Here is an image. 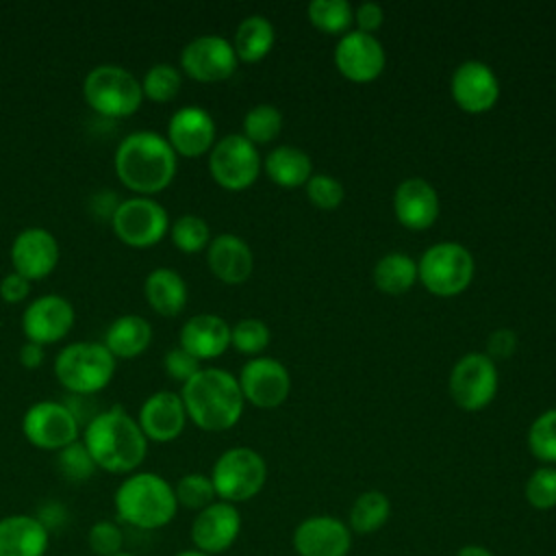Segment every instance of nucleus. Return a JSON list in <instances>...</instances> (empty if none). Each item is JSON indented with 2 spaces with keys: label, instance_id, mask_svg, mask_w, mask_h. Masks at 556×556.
Here are the masks:
<instances>
[{
  "label": "nucleus",
  "instance_id": "nucleus-48",
  "mask_svg": "<svg viewBox=\"0 0 556 556\" xmlns=\"http://www.w3.org/2000/svg\"><path fill=\"white\" fill-rule=\"evenodd\" d=\"M17 358H20V363H22L26 369H37V367H41L43 361H46V350H43V345H39V343L26 341V343L20 348Z\"/></svg>",
  "mask_w": 556,
  "mask_h": 556
},
{
  "label": "nucleus",
  "instance_id": "nucleus-2",
  "mask_svg": "<svg viewBox=\"0 0 556 556\" xmlns=\"http://www.w3.org/2000/svg\"><path fill=\"white\" fill-rule=\"evenodd\" d=\"M113 167L126 189L152 198L174 180L178 154L163 135L154 130H132L117 143Z\"/></svg>",
  "mask_w": 556,
  "mask_h": 556
},
{
  "label": "nucleus",
  "instance_id": "nucleus-20",
  "mask_svg": "<svg viewBox=\"0 0 556 556\" xmlns=\"http://www.w3.org/2000/svg\"><path fill=\"white\" fill-rule=\"evenodd\" d=\"M352 532L345 521L332 515H313L293 530V549L298 556H348Z\"/></svg>",
  "mask_w": 556,
  "mask_h": 556
},
{
  "label": "nucleus",
  "instance_id": "nucleus-21",
  "mask_svg": "<svg viewBox=\"0 0 556 556\" xmlns=\"http://www.w3.org/2000/svg\"><path fill=\"white\" fill-rule=\"evenodd\" d=\"M165 139L178 156H202L215 146V122L202 106H180L167 122Z\"/></svg>",
  "mask_w": 556,
  "mask_h": 556
},
{
  "label": "nucleus",
  "instance_id": "nucleus-19",
  "mask_svg": "<svg viewBox=\"0 0 556 556\" xmlns=\"http://www.w3.org/2000/svg\"><path fill=\"white\" fill-rule=\"evenodd\" d=\"M450 91L460 111L478 115L495 106L500 98V80L486 63L465 61L454 70Z\"/></svg>",
  "mask_w": 556,
  "mask_h": 556
},
{
  "label": "nucleus",
  "instance_id": "nucleus-36",
  "mask_svg": "<svg viewBox=\"0 0 556 556\" xmlns=\"http://www.w3.org/2000/svg\"><path fill=\"white\" fill-rule=\"evenodd\" d=\"M169 237L172 243L185 254H195L211 243V230L206 219L191 213L180 215L174 219V224H169Z\"/></svg>",
  "mask_w": 556,
  "mask_h": 556
},
{
  "label": "nucleus",
  "instance_id": "nucleus-9",
  "mask_svg": "<svg viewBox=\"0 0 556 556\" xmlns=\"http://www.w3.org/2000/svg\"><path fill=\"white\" fill-rule=\"evenodd\" d=\"M115 237L130 248H152L169 230V215L161 202L150 195H130L117 202L111 215Z\"/></svg>",
  "mask_w": 556,
  "mask_h": 556
},
{
  "label": "nucleus",
  "instance_id": "nucleus-38",
  "mask_svg": "<svg viewBox=\"0 0 556 556\" xmlns=\"http://www.w3.org/2000/svg\"><path fill=\"white\" fill-rule=\"evenodd\" d=\"M174 495H176L178 506L195 510V513H200L202 508L213 504L215 497H217L215 489H213V482H211V476H204V473H198V471L185 473L174 484Z\"/></svg>",
  "mask_w": 556,
  "mask_h": 556
},
{
  "label": "nucleus",
  "instance_id": "nucleus-50",
  "mask_svg": "<svg viewBox=\"0 0 556 556\" xmlns=\"http://www.w3.org/2000/svg\"><path fill=\"white\" fill-rule=\"evenodd\" d=\"M174 556H208V554H204V552L191 547V549H182V552H178V554H174Z\"/></svg>",
  "mask_w": 556,
  "mask_h": 556
},
{
  "label": "nucleus",
  "instance_id": "nucleus-43",
  "mask_svg": "<svg viewBox=\"0 0 556 556\" xmlns=\"http://www.w3.org/2000/svg\"><path fill=\"white\" fill-rule=\"evenodd\" d=\"M87 543L96 556H115L124 552V532L117 521L100 519L89 528Z\"/></svg>",
  "mask_w": 556,
  "mask_h": 556
},
{
  "label": "nucleus",
  "instance_id": "nucleus-5",
  "mask_svg": "<svg viewBox=\"0 0 556 556\" xmlns=\"http://www.w3.org/2000/svg\"><path fill=\"white\" fill-rule=\"evenodd\" d=\"M115 374V356L98 341H74L54 358L56 380L74 395H93L109 387Z\"/></svg>",
  "mask_w": 556,
  "mask_h": 556
},
{
  "label": "nucleus",
  "instance_id": "nucleus-1",
  "mask_svg": "<svg viewBox=\"0 0 556 556\" xmlns=\"http://www.w3.org/2000/svg\"><path fill=\"white\" fill-rule=\"evenodd\" d=\"M80 441L98 469L119 476L135 473L148 454V439L137 417L119 404L96 413L87 421Z\"/></svg>",
  "mask_w": 556,
  "mask_h": 556
},
{
  "label": "nucleus",
  "instance_id": "nucleus-3",
  "mask_svg": "<svg viewBox=\"0 0 556 556\" xmlns=\"http://www.w3.org/2000/svg\"><path fill=\"white\" fill-rule=\"evenodd\" d=\"M180 400L200 430L224 432L232 428L243 413V393L239 380L226 369L206 367L189 378L180 389Z\"/></svg>",
  "mask_w": 556,
  "mask_h": 556
},
{
  "label": "nucleus",
  "instance_id": "nucleus-13",
  "mask_svg": "<svg viewBox=\"0 0 556 556\" xmlns=\"http://www.w3.org/2000/svg\"><path fill=\"white\" fill-rule=\"evenodd\" d=\"M237 54L232 43L222 35H200L180 52V67L200 83H219L235 74Z\"/></svg>",
  "mask_w": 556,
  "mask_h": 556
},
{
  "label": "nucleus",
  "instance_id": "nucleus-7",
  "mask_svg": "<svg viewBox=\"0 0 556 556\" xmlns=\"http://www.w3.org/2000/svg\"><path fill=\"white\" fill-rule=\"evenodd\" d=\"M267 480L265 458L252 447H230L217 456L211 469V482L217 500L228 504L248 502L261 493Z\"/></svg>",
  "mask_w": 556,
  "mask_h": 556
},
{
  "label": "nucleus",
  "instance_id": "nucleus-39",
  "mask_svg": "<svg viewBox=\"0 0 556 556\" xmlns=\"http://www.w3.org/2000/svg\"><path fill=\"white\" fill-rule=\"evenodd\" d=\"M56 467L59 473L70 482H85L98 471L91 454L80 439L56 452Z\"/></svg>",
  "mask_w": 556,
  "mask_h": 556
},
{
  "label": "nucleus",
  "instance_id": "nucleus-14",
  "mask_svg": "<svg viewBox=\"0 0 556 556\" xmlns=\"http://www.w3.org/2000/svg\"><path fill=\"white\" fill-rule=\"evenodd\" d=\"M76 313L67 298L59 293H46L28 302L22 313V330L26 341L48 345L65 339L74 326Z\"/></svg>",
  "mask_w": 556,
  "mask_h": 556
},
{
  "label": "nucleus",
  "instance_id": "nucleus-42",
  "mask_svg": "<svg viewBox=\"0 0 556 556\" xmlns=\"http://www.w3.org/2000/svg\"><path fill=\"white\" fill-rule=\"evenodd\" d=\"M304 187H306V198L311 200V204L321 211L337 208L345 195L343 185L328 174H313Z\"/></svg>",
  "mask_w": 556,
  "mask_h": 556
},
{
  "label": "nucleus",
  "instance_id": "nucleus-30",
  "mask_svg": "<svg viewBox=\"0 0 556 556\" xmlns=\"http://www.w3.org/2000/svg\"><path fill=\"white\" fill-rule=\"evenodd\" d=\"M274 39H276V33L267 17L248 15L239 22L235 30L232 48L239 61L256 63L269 54V50L274 48Z\"/></svg>",
  "mask_w": 556,
  "mask_h": 556
},
{
  "label": "nucleus",
  "instance_id": "nucleus-26",
  "mask_svg": "<svg viewBox=\"0 0 556 556\" xmlns=\"http://www.w3.org/2000/svg\"><path fill=\"white\" fill-rule=\"evenodd\" d=\"M206 263L213 276L226 285H241L254 269L250 245L230 232L217 235L206 248Z\"/></svg>",
  "mask_w": 556,
  "mask_h": 556
},
{
  "label": "nucleus",
  "instance_id": "nucleus-31",
  "mask_svg": "<svg viewBox=\"0 0 556 556\" xmlns=\"http://www.w3.org/2000/svg\"><path fill=\"white\" fill-rule=\"evenodd\" d=\"M391 517V502L382 491H365L361 493L348 515V528L352 534H374L378 532Z\"/></svg>",
  "mask_w": 556,
  "mask_h": 556
},
{
  "label": "nucleus",
  "instance_id": "nucleus-8",
  "mask_svg": "<svg viewBox=\"0 0 556 556\" xmlns=\"http://www.w3.org/2000/svg\"><path fill=\"white\" fill-rule=\"evenodd\" d=\"M473 278L471 252L456 243L443 241L428 248L417 263V280L439 298H452L463 293Z\"/></svg>",
  "mask_w": 556,
  "mask_h": 556
},
{
  "label": "nucleus",
  "instance_id": "nucleus-4",
  "mask_svg": "<svg viewBox=\"0 0 556 556\" xmlns=\"http://www.w3.org/2000/svg\"><path fill=\"white\" fill-rule=\"evenodd\" d=\"M117 521L137 530L165 528L178 513L174 484L154 471L128 473L113 495Z\"/></svg>",
  "mask_w": 556,
  "mask_h": 556
},
{
  "label": "nucleus",
  "instance_id": "nucleus-10",
  "mask_svg": "<svg viewBox=\"0 0 556 556\" xmlns=\"http://www.w3.org/2000/svg\"><path fill=\"white\" fill-rule=\"evenodd\" d=\"M26 441L46 452H59L80 437L78 415L63 402L39 400L30 404L22 417Z\"/></svg>",
  "mask_w": 556,
  "mask_h": 556
},
{
  "label": "nucleus",
  "instance_id": "nucleus-15",
  "mask_svg": "<svg viewBox=\"0 0 556 556\" xmlns=\"http://www.w3.org/2000/svg\"><path fill=\"white\" fill-rule=\"evenodd\" d=\"M9 256L13 271L22 274L33 282L43 280L54 271L61 250L56 237L48 228L28 226L15 235Z\"/></svg>",
  "mask_w": 556,
  "mask_h": 556
},
{
  "label": "nucleus",
  "instance_id": "nucleus-12",
  "mask_svg": "<svg viewBox=\"0 0 556 556\" xmlns=\"http://www.w3.org/2000/svg\"><path fill=\"white\" fill-rule=\"evenodd\" d=\"M497 393V367L486 354L469 352L456 361L450 374V395L463 410H482Z\"/></svg>",
  "mask_w": 556,
  "mask_h": 556
},
{
  "label": "nucleus",
  "instance_id": "nucleus-27",
  "mask_svg": "<svg viewBox=\"0 0 556 556\" xmlns=\"http://www.w3.org/2000/svg\"><path fill=\"white\" fill-rule=\"evenodd\" d=\"M143 295L150 308L163 317H174L187 306L189 289L185 278L172 267H154L143 280Z\"/></svg>",
  "mask_w": 556,
  "mask_h": 556
},
{
  "label": "nucleus",
  "instance_id": "nucleus-35",
  "mask_svg": "<svg viewBox=\"0 0 556 556\" xmlns=\"http://www.w3.org/2000/svg\"><path fill=\"white\" fill-rule=\"evenodd\" d=\"M282 130V113L274 104H256L243 117V137L258 146L274 141Z\"/></svg>",
  "mask_w": 556,
  "mask_h": 556
},
{
  "label": "nucleus",
  "instance_id": "nucleus-23",
  "mask_svg": "<svg viewBox=\"0 0 556 556\" xmlns=\"http://www.w3.org/2000/svg\"><path fill=\"white\" fill-rule=\"evenodd\" d=\"M393 211L404 228L426 230L439 217L437 189L424 178H406L393 193Z\"/></svg>",
  "mask_w": 556,
  "mask_h": 556
},
{
  "label": "nucleus",
  "instance_id": "nucleus-6",
  "mask_svg": "<svg viewBox=\"0 0 556 556\" xmlns=\"http://www.w3.org/2000/svg\"><path fill=\"white\" fill-rule=\"evenodd\" d=\"M85 102L102 117H128L143 102L141 80L126 67L102 63L87 72L83 80Z\"/></svg>",
  "mask_w": 556,
  "mask_h": 556
},
{
  "label": "nucleus",
  "instance_id": "nucleus-51",
  "mask_svg": "<svg viewBox=\"0 0 556 556\" xmlns=\"http://www.w3.org/2000/svg\"><path fill=\"white\" fill-rule=\"evenodd\" d=\"M115 556H135V554H130V552H119V554H115Z\"/></svg>",
  "mask_w": 556,
  "mask_h": 556
},
{
  "label": "nucleus",
  "instance_id": "nucleus-24",
  "mask_svg": "<svg viewBox=\"0 0 556 556\" xmlns=\"http://www.w3.org/2000/svg\"><path fill=\"white\" fill-rule=\"evenodd\" d=\"M178 345L198 361L217 358L230 345V326L219 315L198 313L182 324Z\"/></svg>",
  "mask_w": 556,
  "mask_h": 556
},
{
  "label": "nucleus",
  "instance_id": "nucleus-18",
  "mask_svg": "<svg viewBox=\"0 0 556 556\" xmlns=\"http://www.w3.org/2000/svg\"><path fill=\"white\" fill-rule=\"evenodd\" d=\"M387 56L382 43L367 33L348 30L334 46V65L352 83H369L384 70Z\"/></svg>",
  "mask_w": 556,
  "mask_h": 556
},
{
  "label": "nucleus",
  "instance_id": "nucleus-22",
  "mask_svg": "<svg viewBox=\"0 0 556 556\" xmlns=\"http://www.w3.org/2000/svg\"><path fill=\"white\" fill-rule=\"evenodd\" d=\"M137 421L148 441L169 443L178 439L187 424V410L180 393L154 391L143 400Z\"/></svg>",
  "mask_w": 556,
  "mask_h": 556
},
{
  "label": "nucleus",
  "instance_id": "nucleus-41",
  "mask_svg": "<svg viewBox=\"0 0 556 556\" xmlns=\"http://www.w3.org/2000/svg\"><path fill=\"white\" fill-rule=\"evenodd\" d=\"M267 343H269V328L263 319L245 317L230 328V345H235L241 354L256 356L267 348Z\"/></svg>",
  "mask_w": 556,
  "mask_h": 556
},
{
  "label": "nucleus",
  "instance_id": "nucleus-16",
  "mask_svg": "<svg viewBox=\"0 0 556 556\" xmlns=\"http://www.w3.org/2000/svg\"><path fill=\"white\" fill-rule=\"evenodd\" d=\"M237 380L243 400L252 402L258 408L280 406L291 391V378L287 367L269 356H256L248 361Z\"/></svg>",
  "mask_w": 556,
  "mask_h": 556
},
{
  "label": "nucleus",
  "instance_id": "nucleus-40",
  "mask_svg": "<svg viewBox=\"0 0 556 556\" xmlns=\"http://www.w3.org/2000/svg\"><path fill=\"white\" fill-rule=\"evenodd\" d=\"M526 502L536 510H549L556 506V467L543 465L530 473L523 486Z\"/></svg>",
  "mask_w": 556,
  "mask_h": 556
},
{
  "label": "nucleus",
  "instance_id": "nucleus-25",
  "mask_svg": "<svg viewBox=\"0 0 556 556\" xmlns=\"http://www.w3.org/2000/svg\"><path fill=\"white\" fill-rule=\"evenodd\" d=\"M50 545L48 526L26 513L0 517V556H46Z\"/></svg>",
  "mask_w": 556,
  "mask_h": 556
},
{
  "label": "nucleus",
  "instance_id": "nucleus-47",
  "mask_svg": "<svg viewBox=\"0 0 556 556\" xmlns=\"http://www.w3.org/2000/svg\"><path fill=\"white\" fill-rule=\"evenodd\" d=\"M517 348V337L513 330L508 328H500L495 332H491L489 341H486V350H489V358H508Z\"/></svg>",
  "mask_w": 556,
  "mask_h": 556
},
{
  "label": "nucleus",
  "instance_id": "nucleus-17",
  "mask_svg": "<svg viewBox=\"0 0 556 556\" xmlns=\"http://www.w3.org/2000/svg\"><path fill=\"white\" fill-rule=\"evenodd\" d=\"M241 532V515L235 504L215 500L191 521V543L195 549L217 556L232 547Z\"/></svg>",
  "mask_w": 556,
  "mask_h": 556
},
{
  "label": "nucleus",
  "instance_id": "nucleus-49",
  "mask_svg": "<svg viewBox=\"0 0 556 556\" xmlns=\"http://www.w3.org/2000/svg\"><path fill=\"white\" fill-rule=\"evenodd\" d=\"M456 556H493V552L482 545H465L456 552Z\"/></svg>",
  "mask_w": 556,
  "mask_h": 556
},
{
  "label": "nucleus",
  "instance_id": "nucleus-44",
  "mask_svg": "<svg viewBox=\"0 0 556 556\" xmlns=\"http://www.w3.org/2000/svg\"><path fill=\"white\" fill-rule=\"evenodd\" d=\"M163 367H165V374L172 378V380H178V382H187L189 378H193L202 367H200V361L195 356H191L187 350H182L180 345L172 348L165 352V358H163Z\"/></svg>",
  "mask_w": 556,
  "mask_h": 556
},
{
  "label": "nucleus",
  "instance_id": "nucleus-29",
  "mask_svg": "<svg viewBox=\"0 0 556 556\" xmlns=\"http://www.w3.org/2000/svg\"><path fill=\"white\" fill-rule=\"evenodd\" d=\"M265 174L271 182L285 189H295L306 185L313 176V163L308 154L295 146H278L265 156Z\"/></svg>",
  "mask_w": 556,
  "mask_h": 556
},
{
  "label": "nucleus",
  "instance_id": "nucleus-11",
  "mask_svg": "<svg viewBox=\"0 0 556 556\" xmlns=\"http://www.w3.org/2000/svg\"><path fill=\"white\" fill-rule=\"evenodd\" d=\"M208 172L219 187L243 191L258 178V150L243 135H226L208 152Z\"/></svg>",
  "mask_w": 556,
  "mask_h": 556
},
{
  "label": "nucleus",
  "instance_id": "nucleus-34",
  "mask_svg": "<svg viewBox=\"0 0 556 556\" xmlns=\"http://www.w3.org/2000/svg\"><path fill=\"white\" fill-rule=\"evenodd\" d=\"M182 85V76L178 72V67H174L172 63H154L152 67H148V72L141 78V91L143 98L165 104L172 102Z\"/></svg>",
  "mask_w": 556,
  "mask_h": 556
},
{
  "label": "nucleus",
  "instance_id": "nucleus-33",
  "mask_svg": "<svg viewBox=\"0 0 556 556\" xmlns=\"http://www.w3.org/2000/svg\"><path fill=\"white\" fill-rule=\"evenodd\" d=\"M306 13L311 24L328 35H345L354 22V9L348 0H313Z\"/></svg>",
  "mask_w": 556,
  "mask_h": 556
},
{
  "label": "nucleus",
  "instance_id": "nucleus-28",
  "mask_svg": "<svg viewBox=\"0 0 556 556\" xmlns=\"http://www.w3.org/2000/svg\"><path fill=\"white\" fill-rule=\"evenodd\" d=\"M104 348L117 358H135L152 343V326L146 317L126 313L115 317L104 330Z\"/></svg>",
  "mask_w": 556,
  "mask_h": 556
},
{
  "label": "nucleus",
  "instance_id": "nucleus-46",
  "mask_svg": "<svg viewBox=\"0 0 556 556\" xmlns=\"http://www.w3.org/2000/svg\"><path fill=\"white\" fill-rule=\"evenodd\" d=\"M382 20H384V11L378 2H363L354 11V22L358 26L356 30L367 35H374L382 26Z\"/></svg>",
  "mask_w": 556,
  "mask_h": 556
},
{
  "label": "nucleus",
  "instance_id": "nucleus-45",
  "mask_svg": "<svg viewBox=\"0 0 556 556\" xmlns=\"http://www.w3.org/2000/svg\"><path fill=\"white\" fill-rule=\"evenodd\" d=\"M30 293V280L24 278L17 271H9L2 280H0V298L9 304H17L24 302Z\"/></svg>",
  "mask_w": 556,
  "mask_h": 556
},
{
  "label": "nucleus",
  "instance_id": "nucleus-37",
  "mask_svg": "<svg viewBox=\"0 0 556 556\" xmlns=\"http://www.w3.org/2000/svg\"><path fill=\"white\" fill-rule=\"evenodd\" d=\"M528 447L541 463L556 465V408L541 413L530 424Z\"/></svg>",
  "mask_w": 556,
  "mask_h": 556
},
{
  "label": "nucleus",
  "instance_id": "nucleus-32",
  "mask_svg": "<svg viewBox=\"0 0 556 556\" xmlns=\"http://www.w3.org/2000/svg\"><path fill=\"white\" fill-rule=\"evenodd\" d=\"M417 282V263L402 252L384 254L374 267V285L387 295H402Z\"/></svg>",
  "mask_w": 556,
  "mask_h": 556
}]
</instances>
